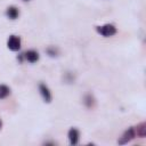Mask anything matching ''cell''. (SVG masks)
<instances>
[{
    "instance_id": "6",
    "label": "cell",
    "mask_w": 146,
    "mask_h": 146,
    "mask_svg": "<svg viewBox=\"0 0 146 146\" xmlns=\"http://www.w3.org/2000/svg\"><path fill=\"white\" fill-rule=\"evenodd\" d=\"M24 59L26 60V62H29V63H31V64H34V63H36L38 60H39V52L36 51V50H34V49H30V50H27V51H25L24 54Z\"/></svg>"
},
{
    "instance_id": "14",
    "label": "cell",
    "mask_w": 146,
    "mask_h": 146,
    "mask_svg": "<svg viewBox=\"0 0 146 146\" xmlns=\"http://www.w3.org/2000/svg\"><path fill=\"white\" fill-rule=\"evenodd\" d=\"M23 1H30V0H23Z\"/></svg>"
},
{
    "instance_id": "4",
    "label": "cell",
    "mask_w": 146,
    "mask_h": 146,
    "mask_svg": "<svg viewBox=\"0 0 146 146\" xmlns=\"http://www.w3.org/2000/svg\"><path fill=\"white\" fill-rule=\"evenodd\" d=\"M38 89H39V92H40V95H41L43 102L47 103V104L51 103V100H52V95H51V91H50L49 87H48L46 83L40 82L39 86H38Z\"/></svg>"
},
{
    "instance_id": "9",
    "label": "cell",
    "mask_w": 146,
    "mask_h": 146,
    "mask_svg": "<svg viewBox=\"0 0 146 146\" xmlns=\"http://www.w3.org/2000/svg\"><path fill=\"white\" fill-rule=\"evenodd\" d=\"M83 104L87 108H92L95 106V97L91 94H87L83 97Z\"/></svg>"
},
{
    "instance_id": "3",
    "label": "cell",
    "mask_w": 146,
    "mask_h": 146,
    "mask_svg": "<svg viewBox=\"0 0 146 146\" xmlns=\"http://www.w3.org/2000/svg\"><path fill=\"white\" fill-rule=\"evenodd\" d=\"M21 47H22L21 38L18 35H15V34L9 35V38L7 40V48L11 51H19Z\"/></svg>"
},
{
    "instance_id": "8",
    "label": "cell",
    "mask_w": 146,
    "mask_h": 146,
    "mask_svg": "<svg viewBox=\"0 0 146 146\" xmlns=\"http://www.w3.org/2000/svg\"><path fill=\"white\" fill-rule=\"evenodd\" d=\"M135 131H136V137L139 138H145L146 137V123L145 122H140L135 127Z\"/></svg>"
},
{
    "instance_id": "10",
    "label": "cell",
    "mask_w": 146,
    "mask_h": 146,
    "mask_svg": "<svg viewBox=\"0 0 146 146\" xmlns=\"http://www.w3.org/2000/svg\"><path fill=\"white\" fill-rule=\"evenodd\" d=\"M46 54H47L49 57L55 58V57H57V56L59 55V49H58L57 47H55V46H49V47H47V49H46Z\"/></svg>"
},
{
    "instance_id": "1",
    "label": "cell",
    "mask_w": 146,
    "mask_h": 146,
    "mask_svg": "<svg viewBox=\"0 0 146 146\" xmlns=\"http://www.w3.org/2000/svg\"><path fill=\"white\" fill-rule=\"evenodd\" d=\"M96 32L98 34H100L102 36H104V38H110V36H113V35L116 34L117 29L115 27V25H113L111 23H107V24H104V25L96 26Z\"/></svg>"
},
{
    "instance_id": "2",
    "label": "cell",
    "mask_w": 146,
    "mask_h": 146,
    "mask_svg": "<svg viewBox=\"0 0 146 146\" xmlns=\"http://www.w3.org/2000/svg\"><path fill=\"white\" fill-rule=\"evenodd\" d=\"M136 138V131H135V127H129L128 129L124 130V132L121 135V137L117 139V144L119 145H125L128 143H130L131 140H133Z\"/></svg>"
},
{
    "instance_id": "5",
    "label": "cell",
    "mask_w": 146,
    "mask_h": 146,
    "mask_svg": "<svg viewBox=\"0 0 146 146\" xmlns=\"http://www.w3.org/2000/svg\"><path fill=\"white\" fill-rule=\"evenodd\" d=\"M67 138H68L70 145H72V146L76 145L80 139V131L76 128H71L67 132Z\"/></svg>"
},
{
    "instance_id": "7",
    "label": "cell",
    "mask_w": 146,
    "mask_h": 146,
    "mask_svg": "<svg viewBox=\"0 0 146 146\" xmlns=\"http://www.w3.org/2000/svg\"><path fill=\"white\" fill-rule=\"evenodd\" d=\"M6 16H7L9 19L15 21V19H17L18 16H19V9H18L17 7H15V6H9V7L6 9Z\"/></svg>"
},
{
    "instance_id": "12",
    "label": "cell",
    "mask_w": 146,
    "mask_h": 146,
    "mask_svg": "<svg viewBox=\"0 0 146 146\" xmlns=\"http://www.w3.org/2000/svg\"><path fill=\"white\" fill-rule=\"evenodd\" d=\"M64 81L66 83H74L75 81V78H74V74L72 72H66L64 74Z\"/></svg>"
},
{
    "instance_id": "13",
    "label": "cell",
    "mask_w": 146,
    "mask_h": 146,
    "mask_svg": "<svg viewBox=\"0 0 146 146\" xmlns=\"http://www.w3.org/2000/svg\"><path fill=\"white\" fill-rule=\"evenodd\" d=\"M1 128H2V120L0 119V130H1Z\"/></svg>"
},
{
    "instance_id": "11",
    "label": "cell",
    "mask_w": 146,
    "mask_h": 146,
    "mask_svg": "<svg viewBox=\"0 0 146 146\" xmlns=\"http://www.w3.org/2000/svg\"><path fill=\"white\" fill-rule=\"evenodd\" d=\"M10 95V88L6 84H0V99H5Z\"/></svg>"
}]
</instances>
